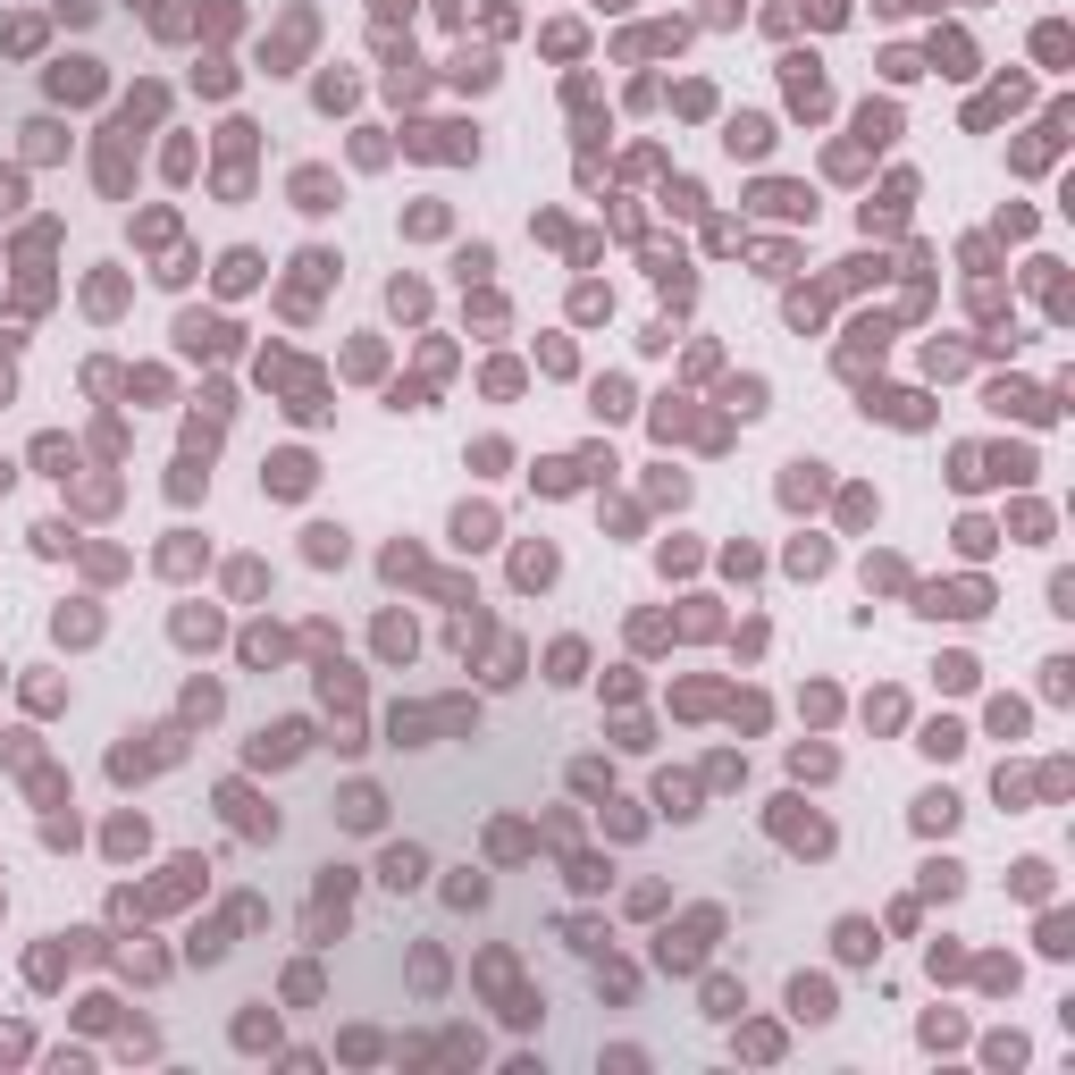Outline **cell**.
<instances>
[{
    "label": "cell",
    "instance_id": "33",
    "mask_svg": "<svg viewBox=\"0 0 1075 1075\" xmlns=\"http://www.w3.org/2000/svg\"><path fill=\"white\" fill-rule=\"evenodd\" d=\"M143 849V815H127V823H110V857H135Z\"/></svg>",
    "mask_w": 1075,
    "mask_h": 1075
},
{
    "label": "cell",
    "instance_id": "38",
    "mask_svg": "<svg viewBox=\"0 0 1075 1075\" xmlns=\"http://www.w3.org/2000/svg\"><path fill=\"white\" fill-rule=\"evenodd\" d=\"M883 76H890V85H916V76H924V60H916V51H890V60H883Z\"/></svg>",
    "mask_w": 1075,
    "mask_h": 1075
},
{
    "label": "cell",
    "instance_id": "19",
    "mask_svg": "<svg viewBox=\"0 0 1075 1075\" xmlns=\"http://www.w3.org/2000/svg\"><path fill=\"white\" fill-rule=\"evenodd\" d=\"M958 890H966V865L933 857V865H924V899H958Z\"/></svg>",
    "mask_w": 1075,
    "mask_h": 1075
},
{
    "label": "cell",
    "instance_id": "32",
    "mask_svg": "<svg viewBox=\"0 0 1075 1075\" xmlns=\"http://www.w3.org/2000/svg\"><path fill=\"white\" fill-rule=\"evenodd\" d=\"M739 1050H748V1059H782V1034H773V1025H748V1034H739Z\"/></svg>",
    "mask_w": 1075,
    "mask_h": 1075
},
{
    "label": "cell",
    "instance_id": "2",
    "mask_svg": "<svg viewBox=\"0 0 1075 1075\" xmlns=\"http://www.w3.org/2000/svg\"><path fill=\"white\" fill-rule=\"evenodd\" d=\"M782 1009H791V1025H832V1016H840V991H832V975H791Z\"/></svg>",
    "mask_w": 1075,
    "mask_h": 1075
},
{
    "label": "cell",
    "instance_id": "15",
    "mask_svg": "<svg viewBox=\"0 0 1075 1075\" xmlns=\"http://www.w3.org/2000/svg\"><path fill=\"white\" fill-rule=\"evenodd\" d=\"M656 807H665L672 823H690V815H697V782H681V773H665V782H656Z\"/></svg>",
    "mask_w": 1075,
    "mask_h": 1075
},
{
    "label": "cell",
    "instance_id": "31",
    "mask_svg": "<svg viewBox=\"0 0 1075 1075\" xmlns=\"http://www.w3.org/2000/svg\"><path fill=\"white\" fill-rule=\"evenodd\" d=\"M1016 890H1025V899H1050V865H1042V857H1025V865H1016Z\"/></svg>",
    "mask_w": 1075,
    "mask_h": 1075
},
{
    "label": "cell",
    "instance_id": "12",
    "mask_svg": "<svg viewBox=\"0 0 1075 1075\" xmlns=\"http://www.w3.org/2000/svg\"><path fill=\"white\" fill-rule=\"evenodd\" d=\"M782 76H791V101L815 118V110H823V67L815 60H782Z\"/></svg>",
    "mask_w": 1075,
    "mask_h": 1075
},
{
    "label": "cell",
    "instance_id": "7",
    "mask_svg": "<svg viewBox=\"0 0 1075 1075\" xmlns=\"http://www.w3.org/2000/svg\"><path fill=\"white\" fill-rule=\"evenodd\" d=\"M697 1016H714V1025L748 1016V983H739V975H706V1000H697Z\"/></svg>",
    "mask_w": 1075,
    "mask_h": 1075
},
{
    "label": "cell",
    "instance_id": "16",
    "mask_svg": "<svg viewBox=\"0 0 1075 1075\" xmlns=\"http://www.w3.org/2000/svg\"><path fill=\"white\" fill-rule=\"evenodd\" d=\"M757 202L773 211V219H815V193H798V186H764Z\"/></svg>",
    "mask_w": 1075,
    "mask_h": 1075
},
{
    "label": "cell",
    "instance_id": "9",
    "mask_svg": "<svg viewBox=\"0 0 1075 1075\" xmlns=\"http://www.w3.org/2000/svg\"><path fill=\"white\" fill-rule=\"evenodd\" d=\"M420 874H429V857L412 849V840H395V849L379 857V883H387V890H412V883H420Z\"/></svg>",
    "mask_w": 1075,
    "mask_h": 1075
},
{
    "label": "cell",
    "instance_id": "25",
    "mask_svg": "<svg viewBox=\"0 0 1075 1075\" xmlns=\"http://www.w3.org/2000/svg\"><path fill=\"white\" fill-rule=\"evenodd\" d=\"M186 958H193V966H219V958H227V924H202V933L186 941Z\"/></svg>",
    "mask_w": 1075,
    "mask_h": 1075
},
{
    "label": "cell",
    "instance_id": "5",
    "mask_svg": "<svg viewBox=\"0 0 1075 1075\" xmlns=\"http://www.w3.org/2000/svg\"><path fill=\"white\" fill-rule=\"evenodd\" d=\"M723 152H731V160H764V152H773V118H757V110H739V118L723 127Z\"/></svg>",
    "mask_w": 1075,
    "mask_h": 1075
},
{
    "label": "cell",
    "instance_id": "4",
    "mask_svg": "<svg viewBox=\"0 0 1075 1075\" xmlns=\"http://www.w3.org/2000/svg\"><path fill=\"white\" fill-rule=\"evenodd\" d=\"M832 949H840V966H874V958H883V933L865 916H840L832 924Z\"/></svg>",
    "mask_w": 1075,
    "mask_h": 1075
},
{
    "label": "cell",
    "instance_id": "24",
    "mask_svg": "<svg viewBox=\"0 0 1075 1075\" xmlns=\"http://www.w3.org/2000/svg\"><path fill=\"white\" fill-rule=\"evenodd\" d=\"M580 665H589V647H580V638H564V647H555V656H546V681H580Z\"/></svg>",
    "mask_w": 1075,
    "mask_h": 1075
},
{
    "label": "cell",
    "instance_id": "41",
    "mask_svg": "<svg viewBox=\"0 0 1075 1075\" xmlns=\"http://www.w3.org/2000/svg\"><path fill=\"white\" fill-rule=\"evenodd\" d=\"M17 202H26V186H17L9 168H0V211H17Z\"/></svg>",
    "mask_w": 1075,
    "mask_h": 1075
},
{
    "label": "cell",
    "instance_id": "35",
    "mask_svg": "<svg viewBox=\"0 0 1075 1075\" xmlns=\"http://www.w3.org/2000/svg\"><path fill=\"white\" fill-rule=\"evenodd\" d=\"M564 941L580 949V958H597V949H605V933H597V924H589V916H571V924H564Z\"/></svg>",
    "mask_w": 1075,
    "mask_h": 1075
},
{
    "label": "cell",
    "instance_id": "10",
    "mask_svg": "<svg viewBox=\"0 0 1075 1075\" xmlns=\"http://www.w3.org/2000/svg\"><path fill=\"white\" fill-rule=\"evenodd\" d=\"M261 488H269V496H303V488H312V454H278V463L261 471Z\"/></svg>",
    "mask_w": 1075,
    "mask_h": 1075
},
{
    "label": "cell",
    "instance_id": "18",
    "mask_svg": "<svg viewBox=\"0 0 1075 1075\" xmlns=\"http://www.w3.org/2000/svg\"><path fill=\"white\" fill-rule=\"evenodd\" d=\"M857 135H865V143H890V135H899V110H890V101H865V110H857Z\"/></svg>",
    "mask_w": 1075,
    "mask_h": 1075
},
{
    "label": "cell",
    "instance_id": "30",
    "mask_svg": "<svg viewBox=\"0 0 1075 1075\" xmlns=\"http://www.w3.org/2000/svg\"><path fill=\"white\" fill-rule=\"evenodd\" d=\"M253 278H261L253 253H227V261H219V286H227V294H236V286H253Z\"/></svg>",
    "mask_w": 1075,
    "mask_h": 1075
},
{
    "label": "cell",
    "instance_id": "28",
    "mask_svg": "<svg viewBox=\"0 0 1075 1075\" xmlns=\"http://www.w3.org/2000/svg\"><path fill=\"white\" fill-rule=\"evenodd\" d=\"M312 564H345V530H337V521L312 530Z\"/></svg>",
    "mask_w": 1075,
    "mask_h": 1075
},
{
    "label": "cell",
    "instance_id": "23",
    "mask_svg": "<svg viewBox=\"0 0 1075 1075\" xmlns=\"http://www.w3.org/2000/svg\"><path fill=\"white\" fill-rule=\"evenodd\" d=\"M949 1042H966V1016L933 1009V1016H924V1050H949Z\"/></svg>",
    "mask_w": 1075,
    "mask_h": 1075
},
{
    "label": "cell",
    "instance_id": "20",
    "mask_svg": "<svg viewBox=\"0 0 1075 1075\" xmlns=\"http://www.w3.org/2000/svg\"><path fill=\"white\" fill-rule=\"evenodd\" d=\"M488 538H496V513H488V505H479V513H471V505L454 513V546H488Z\"/></svg>",
    "mask_w": 1075,
    "mask_h": 1075
},
{
    "label": "cell",
    "instance_id": "8",
    "mask_svg": "<svg viewBox=\"0 0 1075 1075\" xmlns=\"http://www.w3.org/2000/svg\"><path fill=\"white\" fill-rule=\"evenodd\" d=\"M916 614H958V622H975V614H983V589H975V580H958V589H924Z\"/></svg>",
    "mask_w": 1075,
    "mask_h": 1075
},
{
    "label": "cell",
    "instance_id": "17",
    "mask_svg": "<svg viewBox=\"0 0 1075 1075\" xmlns=\"http://www.w3.org/2000/svg\"><path fill=\"white\" fill-rule=\"evenodd\" d=\"M513 580H521V589H546V580H555V546H521V555H513Z\"/></svg>",
    "mask_w": 1075,
    "mask_h": 1075
},
{
    "label": "cell",
    "instance_id": "26",
    "mask_svg": "<svg viewBox=\"0 0 1075 1075\" xmlns=\"http://www.w3.org/2000/svg\"><path fill=\"white\" fill-rule=\"evenodd\" d=\"M454 85H471V93H488V85H496V60H488V51H463V60H454Z\"/></svg>",
    "mask_w": 1075,
    "mask_h": 1075
},
{
    "label": "cell",
    "instance_id": "42",
    "mask_svg": "<svg viewBox=\"0 0 1075 1075\" xmlns=\"http://www.w3.org/2000/svg\"><path fill=\"white\" fill-rule=\"evenodd\" d=\"M379 9H387V17H395V9H412V0H379Z\"/></svg>",
    "mask_w": 1075,
    "mask_h": 1075
},
{
    "label": "cell",
    "instance_id": "40",
    "mask_svg": "<svg viewBox=\"0 0 1075 1075\" xmlns=\"http://www.w3.org/2000/svg\"><path fill=\"white\" fill-rule=\"evenodd\" d=\"M1067 933H1075V924H1067V916H1050V924H1042V949H1050V958H1067V949H1075V941H1067Z\"/></svg>",
    "mask_w": 1075,
    "mask_h": 1075
},
{
    "label": "cell",
    "instance_id": "29",
    "mask_svg": "<svg viewBox=\"0 0 1075 1075\" xmlns=\"http://www.w3.org/2000/svg\"><path fill=\"white\" fill-rule=\"evenodd\" d=\"M983 1059H991V1067H1025V1034H991Z\"/></svg>",
    "mask_w": 1075,
    "mask_h": 1075
},
{
    "label": "cell",
    "instance_id": "11",
    "mask_svg": "<svg viewBox=\"0 0 1075 1075\" xmlns=\"http://www.w3.org/2000/svg\"><path fill=\"white\" fill-rule=\"evenodd\" d=\"M337 815H345V823H353V832H379V815H387V798H379V791H370V782H353V791H345V798H337Z\"/></svg>",
    "mask_w": 1075,
    "mask_h": 1075
},
{
    "label": "cell",
    "instance_id": "37",
    "mask_svg": "<svg viewBox=\"0 0 1075 1075\" xmlns=\"http://www.w3.org/2000/svg\"><path fill=\"white\" fill-rule=\"evenodd\" d=\"M412 975H420V991H445V958H438V949H420V958H412Z\"/></svg>",
    "mask_w": 1075,
    "mask_h": 1075
},
{
    "label": "cell",
    "instance_id": "3",
    "mask_svg": "<svg viewBox=\"0 0 1075 1075\" xmlns=\"http://www.w3.org/2000/svg\"><path fill=\"white\" fill-rule=\"evenodd\" d=\"M227 1042L244 1050V1059H278V1009H269V1000H253V1009H236V1025H227Z\"/></svg>",
    "mask_w": 1075,
    "mask_h": 1075
},
{
    "label": "cell",
    "instance_id": "22",
    "mask_svg": "<svg viewBox=\"0 0 1075 1075\" xmlns=\"http://www.w3.org/2000/svg\"><path fill=\"white\" fill-rule=\"evenodd\" d=\"M445 908H488V874H471V865H463V874L445 883Z\"/></svg>",
    "mask_w": 1075,
    "mask_h": 1075
},
{
    "label": "cell",
    "instance_id": "39",
    "mask_svg": "<svg viewBox=\"0 0 1075 1075\" xmlns=\"http://www.w3.org/2000/svg\"><path fill=\"white\" fill-rule=\"evenodd\" d=\"M379 647L387 656H412V622H379Z\"/></svg>",
    "mask_w": 1075,
    "mask_h": 1075
},
{
    "label": "cell",
    "instance_id": "34",
    "mask_svg": "<svg viewBox=\"0 0 1075 1075\" xmlns=\"http://www.w3.org/2000/svg\"><path fill=\"white\" fill-rule=\"evenodd\" d=\"M227 807H236V823H244V832H278V815H261L244 791H227Z\"/></svg>",
    "mask_w": 1075,
    "mask_h": 1075
},
{
    "label": "cell",
    "instance_id": "27",
    "mask_svg": "<svg viewBox=\"0 0 1075 1075\" xmlns=\"http://www.w3.org/2000/svg\"><path fill=\"white\" fill-rule=\"evenodd\" d=\"M916 748H924V757H958V748H966V731H958V723H924Z\"/></svg>",
    "mask_w": 1075,
    "mask_h": 1075
},
{
    "label": "cell",
    "instance_id": "21",
    "mask_svg": "<svg viewBox=\"0 0 1075 1075\" xmlns=\"http://www.w3.org/2000/svg\"><path fill=\"white\" fill-rule=\"evenodd\" d=\"M782 496H791V505H815V496H823V463H791Z\"/></svg>",
    "mask_w": 1075,
    "mask_h": 1075
},
{
    "label": "cell",
    "instance_id": "14",
    "mask_svg": "<svg viewBox=\"0 0 1075 1075\" xmlns=\"http://www.w3.org/2000/svg\"><path fill=\"white\" fill-rule=\"evenodd\" d=\"M51 93H67V101H85V93H101V76H93V60H60V67H51Z\"/></svg>",
    "mask_w": 1075,
    "mask_h": 1075
},
{
    "label": "cell",
    "instance_id": "6",
    "mask_svg": "<svg viewBox=\"0 0 1075 1075\" xmlns=\"http://www.w3.org/2000/svg\"><path fill=\"white\" fill-rule=\"evenodd\" d=\"M303 748H312V723H269L253 739V764H294Z\"/></svg>",
    "mask_w": 1075,
    "mask_h": 1075
},
{
    "label": "cell",
    "instance_id": "36",
    "mask_svg": "<svg viewBox=\"0 0 1075 1075\" xmlns=\"http://www.w3.org/2000/svg\"><path fill=\"white\" fill-rule=\"evenodd\" d=\"M26 1050H34V1034H26V1025H0V1067H17Z\"/></svg>",
    "mask_w": 1075,
    "mask_h": 1075
},
{
    "label": "cell",
    "instance_id": "13",
    "mask_svg": "<svg viewBox=\"0 0 1075 1075\" xmlns=\"http://www.w3.org/2000/svg\"><path fill=\"white\" fill-rule=\"evenodd\" d=\"M949 823H958V798H949V791H924V798H916V832H924V840H941Z\"/></svg>",
    "mask_w": 1075,
    "mask_h": 1075
},
{
    "label": "cell",
    "instance_id": "1",
    "mask_svg": "<svg viewBox=\"0 0 1075 1075\" xmlns=\"http://www.w3.org/2000/svg\"><path fill=\"white\" fill-rule=\"evenodd\" d=\"M714 933H723V916H714V908H706V916H690L681 933H665V941H656V966H665V975H697V966H706V949H714Z\"/></svg>",
    "mask_w": 1075,
    "mask_h": 1075
}]
</instances>
